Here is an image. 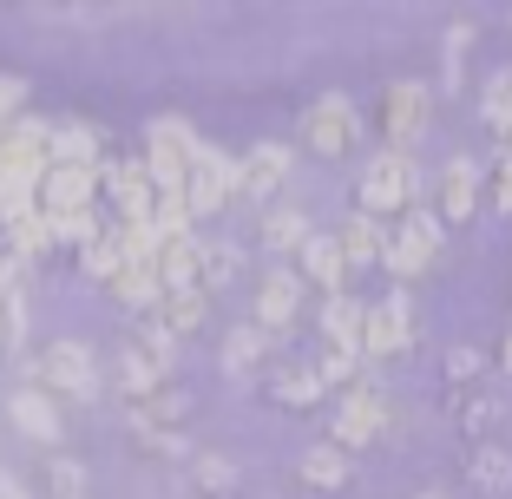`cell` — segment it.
I'll return each instance as SVG.
<instances>
[{
  "label": "cell",
  "mask_w": 512,
  "mask_h": 499,
  "mask_svg": "<svg viewBox=\"0 0 512 499\" xmlns=\"http://www.w3.org/2000/svg\"><path fill=\"white\" fill-rule=\"evenodd\" d=\"M493 204L512 217V158L506 152H493Z\"/></svg>",
  "instance_id": "37"
},
{
  "label": "cell",
  "mask_w": 512,
  "mask_h": 499,
  "mask_svg": "<svg viewBox=\"0 0 512 499\" xmlns=\"http://www.w3.org/2000/svg\"><path fill=\"white\" fill-rule=\"evenodd\" d=\"M191 486H197V493H237V460L211 454V447L191 454Z\"/></svg>",
  "instance_id": "29"
},
{
  "label": "cell",
  "mask_w": 512,
  "mask_h": 499,
  "mask_svg": "<svg viewBox=\"0 0 512 499\" xmlns=\"http://www.w3.org/2000/svg\"><path fill=\"white\" fill-rule=\"evenodd\" d=\"M27 368L40 381V394H53V401H99V362H92V348L73 342V335H60L40 355H27Z\"/></svg>",
  "instance_id": "2"
},
{
  "label": "cell",
  "mask_w": 512,
  "mask_h": 499,
  "mask_svg": "<svg viewBox=\"0 0 512 499\" xmlns=\"http://www.w3.org/2000/svg\"><path fill=\"white\" fill-rule=\"evenodd\" d=\"M434 211H440V224H467L473 217V204H480V191H486V171H480V158H467V152H453L447 165H440V184H434Z\"/></svg>",
  "instance_id": "10"
},
{
  "label": "cell",
  "mask_w": 512,
  "mask_h": 499,
  "mask_svg": "<svg viewBox=\"0 0 512 499\" xmlns=\"http://www.w3.org/2000/svg\"><path fill=\"white\" fill-rule=\"evenodd\" d=\"M440 243H447V224H440V211L434 204H414V211L401 217V224L388 230V276H394V289H407L414 276H427L434 270V257H440Z\"/></svg>",
  "instance_id": "3"
},
{
  "label": "cell",
  "mask_w": 512,
  "mask_h": 499,
  "mask_svg": "<svg viewBox=\"0 0 512 499\" xmlns=\"http://www.w3.org/2000/svg\"><path fill=\"white\" fill-rule=\"evenodd\" d=\"M7 414H14V427L33 440V447L60 454V408H53V394H40V388H14Z\"/></svg>",
  "instance_id": "14"
},
{
  "label": "cell",
  "mask_w": 512,
  "mask_h": 499,
  "mask_svg": "<svg viewBox=\"0 0 512 499\" xmlns=\"http://www.w3.org/2000/svg\"><path fill=\"white\" fill-rule=\"evenodd\" d=\"M427 86L421 79H401V86H388V125H381V145H388V152H407L414 158V145H421V132H427Z\"/></svg>",
  "instance_id": "11"
},
{
  "label": "cell",
  "mask_w": 512,
  "mask_h": 499,
  "mask_svg": "<svg viewBox=\"0 0 512 499\" xmlns=\"http://www.w3.org/2000/svg\"><path fill=\"white\" fill-rule=\"evenodd\" d=\"M480 368H486V355H480V348H467V342H460V348L447 355V375H453V381H473Z\"/></svg>",
  "instance_id": "36"
},
{
  "label": "cell",
  "mask_w": 512,
  "mask_h": 499,
  "mask_svg": "<svg viewBox=\"0 0 512 499\" xmlns=\"http://www.w3.org/2000/svg\"><path fill=\"white\" fill-rule=\"evenodd\" d=\"M0 243H7V257H20L27 270H33L40 257H53V250H60V237H53V217H46L40 204H33V211H20L14 224H0Z\"/></svg>",
  "instance_id": "15"
},
{
  "label": "cell",
  "mask_w": 512,
  "mask_h": 499,
  "mask_svg": "<svg viewBox=\"0 0 512 499\" xmlns=\"http://www.w3.org/2000/svg\"><path fill=\"white\" fill-rule=\"evenodd\" d=\"M40 211L60 224V217H79V211H99V178L92 171H73V165H53L40 178Z\"/></svg>",
  "instance_id": "12"
},
{
  "label": "cell",
  "mask_w": 512,
  "mask_h": 499,
  "mask_svg": "<svg viewBox=\"0 0 512 499\" xmlns=\"http://www.w3.org/2000/svg\"><path fill=\"white\" fill-rule=\"evenodd\" d=\"M106 158V132H92V125H79V119H66V125H53V165H73V171H92Z\"/></svg>",
  "instance_id": "23"
},
{
  "label": "cell",
  "mask_w": 512,
  "mask_h": 499,
  "mask_svg": "<svg viewBox=\"0 0 512 499\" xmlns=\"http://www.w3.org/2000/svg\"><path fill=\"white\" fill-rule=\"evenodd\" d=\"M79 270L86 276H99V283H119V270H125V257H119V237H112V224L99 230V237L79 250Z\"/></svg>",
  "instance_id": "31"
},
{
  "label": "cell",
  "mask_w": 512,
  "mask_h": 499,
  "mask_svg": "<svg viewBox=\"0 0 512 499\" xmlns=\"http://www.w3.org/2000/svg\"><path fill=\"white\" fill-rule=\"evenodd\" d=\"M289 171H296L289 145H256V152L237 158V197L256 204V211H276V191L289 184Z\"/></svg>",
  "instance_id": "9"
},
{
  "label": "cell",
  "mask_w": 512,
  "mask_h": 499,
  "mask_svg": "<svg viewBox=\"0 0 512 499\" xmlns=\"http://www.w3.org/2000/svg\"><path fill=\"white\" fill-rule=\"evenodd\" d=\"M270 348H276V335H263L256 322H237V329L224 335V368H230V375H250Z\"/></svg>",
  "instance_id": "27"
},
{
  "label": "cell",
  "mask_w": 512,
  "mask_h": 499,
  "mask_svg": "<svg viewBox=\"0 0 512 499\" xmlns=\"http://www.w3.org/2000/svg\"><path fill=\"white\" fill-rule=\"evenodd\" d=\"M335 243H342L348 270H368V263L388 257V224H381V217H368V211H355L342 230H335Z\"/></svg>",
  "instance_id": "19"
},
{
  "label": "cell",
  "mask_w": 512,
  "mask_h": 499,
  "mask_svg": "<svg viewBox=\"0 0 512 499\" xmlns=\"http://www.w3.org/2000/svg\"><path fill=\"white\" fill-rule=\"evenodd\" d=\"M158 283L165 289H204V230L171 237L165 250H158Z\"/></svg>",
  "instance_id": "17"
},
{
  "label": "cell",
  "mask_w": 512,
  "mask_h": 499,
  "mask_svg": "<svg viewBox=\"0 0 512 499\" xmlns=\"http://www.w3.org/2000/svg\"><path fill=\"white\" fill-rule=\"evenodd\" d=\"M302 145H309L316 158H348L355 145H362V106H355L348 92L309 99V112H302Z\"/></svg>",
  "instance_id": "5"
},
{
  "label": "cell",
  "mask_w": 512,
  "mask_h": 499,
  "mask_svg": "<svg viewBox=\"0 0 512 499\" xmlns=\"http://www.w3.org/2000/svg\"><path fill=\"white\" fill-rule=\"evenodd\" d=\"M243 276V243L237 237H204V296H224Z\"/></svg>",
  "instance_id": "26"
},
{
  "label": "cell",
  "mask_w": 512,
  "mask_h": 499,
  "mask_svg": "<svg viewBox=\"0 0 512 499\" xmlns=\"http://www.w3.org/2000/svg\"><path fill=\"white\" fill-rule=\"evenodd\" d=\"M151 316L165 322V329L178 335V342H191V335L204 329V322H211V296H204V289H165Z\"/></svg>",
  "instance_id": "21"
},
{
  "label": "cell",
  "mask_w": 512,
  "mask_h": 499,
  "mask_svg": "<svg viewBox=\"0 0 512 499\" xmlns=\"http://www.w3.org/2000/svg\"><path fill=\"white\" fill-rule=\"evenodd\" d=\"M46 467V499H86V467L73 454H40Z\"/></svg>",
  "instance_id": "30"
},
{
  "label": "cell",
  "mask_w": 512,
  "mask_h": 499,
  "mask_svg": "<svg viewBox=\"0 0 512 499\" xmlns=\"http://www.w3.org/2000/svg\"><path fill=\"white\" fill-rule=\"evenodd\" d=\"M184 204H191V224H204V217H224L230 204H237V158L217 152L211 138L197 145L191 171H184Z\"/></svg>",
  "instance_id": "6"
},
{
  "label": "cell",
  "mask_w": 512,
  "mask_h": 499,
  "mask_svg": "<svg viewBox=\"0 0 512 499\" xmlns=\"http://www.w3.org/2000/svg\"><path fill=\"white\" fill-rule=\"evenodd\" d=\"M309 237H316V230H309V211H296V204H276V211H263V224H256V243H263L276 263L302 257V243H309Z\"/></svg>",
  "instance_id": "16"
},
{
  "label": "cell",
  "mask_w": 512,
  "mask_h": 499,
  "mask_svg": "<svg viewBox=\"0 0 512 499\" xmlns=\"http://www.w3.org/2000/svg\"><path fill=\"white\" fill-rule=\"evenodd\" d=\"M414 342V296L407 289H388L381 303H368V329H362V362H394L401 348Z\"/></svg>",
  "instance_id": "8"
},
{
  "label": "cell",
  "mask_w": 512,
  "mask_h": 499,
  "mask_svg": "<svg viewBox=\"0 0 512 499\" xmlns=\"http://www.w3.org/2000/svg\"><path fill=\"white\" fill-rule=\"evenodd\" d=\"M302 283L316 289L322 303L348 296V257H342V243H335V230H316V237L302 243Z\"/></svg>",
  "instance_id": "13"
},
{
  "label": "cell",
  "mask_w": 512,
  "mask_h": 499,
  "mask_svg": "<svg viewBox=\"0 0 512 499\" xmlns=\"http://www.w3.org/2000/svg\"><path fill=\"white\" fill-rule=\"evenodd\" d=\"M421 499H447V493H421Z\"/></svg>",
  "instance_id": "40"
},
{
  "label": "cell",
  "mask_w": 512,
  "mask_h": 499,
  "mask_svg": "<svg viewBox=\"0 0 512 499\" xmlns=\"http://www.w3.org/2000/svg\"><path fill=\"white\" fill-rule=\"evenodd\" d=\"M467 486H473V499H506L512 493V454L499 440H480L467 454Z\"/></svg>",
  "instance_id": "18"
},
{
  "label": "cell",
  "mask_w": 512,
  "mask_h": 499,
  "mask_svg": "<svg viewBox=\"0 0 512 499\" xmlns=\"http://www.w3.org/2000/svg\"><path fill=\"white\" fill-rule=\"evenodd\" d=\"M0 499H33V493H27V486H20V480H14L7 467H0Z\"/></svg>",
  "instance_id": "38"
},
{
  "label": "cell",
  "mask_w": 512,
  "mask_h": 499,
  "mask_svg": "<svg viewBox=\"0 0 512 499\" xmlns=\"http://www.w3.org/2000/svg\"><path fill=\"white\" fill-rule=\"evenodd\" d=\"M467 46H473V27H447V46H440V79H447V86L440 92H460V60H467Z\"/></svg>",
  "instance_id": "32"
},
{
  "label": "cell",
  "mask_w": 512,
  "mask_h": 499,
  "mask_svg": "<svg viewBox=\"0 0 512 499\" xmlns=\"http://www.w3.org/2000/svg\"><path fill=\"white\" fill-rule=\"evenodd\" d=\"M362 329H368L362 296H329V303H322V348H355V355H362Z\"/></svg>",
  "instance_id": "20"
},
{
  "label": "cell",
  "mask_w": 512,
  "mask_h": 499,
  "mask_svg": "<svg viewBox=\"0 0 512 499\" xmlns=\"http://www.w3.org/2000/svg\"><path fill=\"white\" fill-rule=\"evenodd\" d=\"M302 309H309V283H302L296 263H270V270L256 276V329L276 335V342H289L302 322Z\"/></svg>",
  "instance_id": "4"
},
{
  "label": "cell",
  "mask_w": 512,
  "mask_h": 499,
  "mask_svg": "<svg viewBox=\"0 0 512 499\" xmlns=\"http://www.w3.org/2000/svg\"><path fill=\"white\" fill-rule=\"evenodd\" d=\"M184 414H191V394H184L178 381H165L158 394L132 401V408H125V421H132V434H145V427H178Z\"/></svg>",
  "instance_id": "24"
},
{
  "label": "cell",
  "mask_w": 512,
  "mask_h": 499,
  "mask_svg": "<svg viewBox=\"0 0 512 499\" xmlns=\"http://www.w3.org/2000/svg\"><path fill=\"white\" fill-rule=\"evenodd\" d=\"M20 106H27V79H20V73H0V132L20 119Z\"/></svg>",
  "instance_id": "35"
},
{
  "label": "cell",
  "mask_w": 512,
  "mask_h": 499,
  "mask_svg": "<svg viewBox=\"0 0 512 499\" xmlns=\"http://www.w3.org/2000/svg\"><path fill=\"white\" fill-rule=\"evenodd\" d=\"M499 414H506V408H499L493 394H473V401H460V427H467V434H493Z\"/></svg>",
  "instance_id": "33"
},
{
  "label": "cell",
  "mask_w": 512,
  "mask_h": 499,
  "mask_svg": "<svg viewBox=\"0 0 512 499\" xmlns=\"http://www.w3.org/2000/svg\"><path fill=\"white\" fill-rule=\"evenodd\" d=\"M138 440H145L151 454H165V460H191V454H197V447H191V440L178 434V427H145Z\"/></svg>",
  "instance_id": "34"
},
{
  "label": "cell",
  "mask_w": 512,
  "mask_h": 499,
  "mask_svg": "<svg viewBox=\"0 0 512 499\" xmlns=\"http://www.w3.org/2000/svg\"><path fill=\"white\" fill-rule=\"evenodd\" d=\"M414 204H427V178H421V165L407 152H388V145H375V152L362 158V178H355V211H368V217H407Z\"/></svg>",
  "instance_id": "1"
},
{
  "label": "cell",
  "mask_w": 512,
  "mask_h": 499,
  "mask_svg": "<svg viewBox=\"0 0 512 499\" xmlns=\"http://www.w3.org/2000/svg\"><path fill=\"white\" fill-rule=\"evenodd\" d=\"M302 480L316 486V493H342V486L355 480V454H342L335 440H322V447L302 454Z\"/></svg>",
  "instance_id": "25"
},
{
  "label": "cell",
  "mask_w": 512,
  "mask_h": 499,
  "mask_svg": "<svg viewBox=\"0 0 512 499\" xmlns=\"http://www.w3.org/2000/svg\"><path fill=\"white\" fill-rule=\"evenodd\" d=\"M270 401L276 408H316V401H329V388H322V375L309 362H289V368H270Z\"/></svg>",
  "instance_id": "22"
},
{
  "label": "cell",
  "mask_w": 512,
  "mask_h": 499,
  "mask_svg": "<svg viewBox=\"0 0 512 499\" xmlns=\"http://www.w3.org/2000/svg\"><path fill=\"white\" fill-rule=\"evenodd\" d=\"M381 434H388V394H381L375 381H355V388L335 401V447H342V454H362Z\"/></svg>",
  "instance_id": "7"
},
{
  "label": "cell",
  "mask_w": 512,
  "mask_h": 499,
  "mask_svg": "<svg viewBox=\"0 0 512 499\" xmlns=\"http://www.w3.org/2000/svg\"><path fill=\"white\" fill-rule=\"evenodd\" d=\"M499 368H506V375H512V335H506V342H499Z\"/></svg>",
  "instance_id": "39"
},
{
  "label": "cell",
  "mask_w": 512,
  "mask_h": 499,
  "mask_svg": "<svg viewBox=\"0 0 512 499\" xmlns=\"http://www.w3.org/2000/svg\"><path fill=\"white\" fill-rule=\"evenodd\" d=\"M480 119H486V132L506 145L512 138V73H493L486 79V92H480Z\"/></svg>",
  "instance_id": "28"
}]
</instances>
